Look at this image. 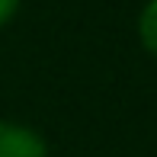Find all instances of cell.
I'll return each instance as SVG.
<instances>
[{
  "mask_svg": "<svg viewBox=\"0 0 157 157\" xmlns=\"http://www.w3.org/2000/svg\"><path fill=\"white\" fill-rule=\"evenodd\" d=\"M0 157H48V141L26 122L0 119Z\"/></svg>",
  "mask_w": 157,
  "mask_h": 157,
  "instance_id": "cell-1",
  "label": "cell"
},
{
  "mask_svg": "<svg viewBox=\"0 0 157 157\" xmlns=\"http://www.w3.org/2000/svg\"><path fill=\"white\" fill-rule=\"evenodd\" d=\"M138 42L151 58H157V0H144L138 13Z\"/></svg>",
  "mask_w": 157,
  "mask_h": 157,
  "instance_id": "cell-2",
  "label": "cell"
},
{
  "mask_svg": "<svg viewBox=\"0 0 157 157\" xmlns=\"http://www.w3.org/2000/svg\"><path fill=\"white\" fill-rule=\"evenodd\" d=\"M19 6H23V0H0V29L13 23V16L19 13Z\"/></svg>",
  "mask_w": 157,
  "mask_h": 157,
  "instance_id": "cell-3",
  "label": "cell"
}]
</instances>
